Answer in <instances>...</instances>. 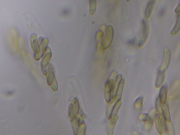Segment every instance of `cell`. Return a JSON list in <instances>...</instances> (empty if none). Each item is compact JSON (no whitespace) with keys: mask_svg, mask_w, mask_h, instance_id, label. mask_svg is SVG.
Wrapping results in <instances>:
<instances>
[{"mask_svg":"<svg viewBox=\"0 0 180 135\" xmlns=\"http://www.w3.org/2000/svg\"><path fill=\"white\" fill-rule=\"evenodd\" d=\"M162 111L163 118L167 122H171V118L169 108L167 104L166 103L163 104L162 105Z\"/></svg>","mask_w":180,"mask_h":135,"instance_id":"10","label":"cell"},{"mask_svg":"<svg viewBox=\"0 0 180 135\" xmlns=\"http://www.w3.org/2000/svg\"><path fill=\"white\" fill-rule=\"evenodd\" d=\"M30 42L31 48L34 51V54H38L40 53L41 51V48L40 47L37 35L35 34L31 35Z\"/></svg>","mask_w":180,"mask_h":135,"instance_id":"6","label":"cell"},{"mask_svg":"<svg viewBox=\"0 0 180 135\" xmlns=\"http://www.w3.org/2000/svg\"><path fill=\"white\" fill-rule=\"evenodd\" d=\"M166 77V72L158 70L157 78L155 86L156 88H159L164 82Z\"/></svg>","mask_w":180,"mask_h":135,"instance_id":"12","label":"cell"},{"mask_svg":"<svg viewBox=\"0 0 180 135\" xmlns=\"http://www.w3.org/2000/svg\"><path fill=\"white\" fill-rule=\"evenodd\" d=\"M167 88L166 85H163L160 90L159 97L160 101L162 104L166 103L167 98Z\"/></svg>","mask_w":180,"mask_h":135,"instance_id":"13","label":"cell"},{"mask_svg":"<svg viewBox=\"0 0 180 135\" xmlns=\"http://www.w3.org/2000/svg\"><path fill=\"white\" fill-rule=\"evenodd\" d=\"M140 120L144 121H151V119L150 117L146 113H143L140 115Z\"/></svg>","mask_w":180,"mask_h":135,"instance_id":"21","label":"cell"},{"mask_svg":"<svg viewBox=\"0 0 180 135\" xmlns=\"http://www.w3.org/2000/svg\"><path fill=\"white\" fill-rule=\"evenodd\" d=\"M175 12L176 13V14H180V3L178 5L177 7L176 8V9H175Z\"/></svg>","mask_w":180,"mask_h":135,"instance_id":"24","label":"cell"},{"mask_svg":"<svg viewBox=\"0 0 180 135\" xmlns=\"http://www.w3.org/2000/svg\"><path fill=\"white\" fill-rule=\"evenodd\" d=\"M74 111L73 106L72 103H70L68 108V115L69 117L71 116V115Z\"/></svg>","mask_w":180,"mask_h":135,"instance_id":"22","label":"cell"},{"mask_svg":"<svg viewBox=\"0 0 180 135\" xmlns=\"http://www.w3.org/2000/svg\"><path fill=\"white\" fill-rule=\"evenodd\" d=\"M73 109L76 114L77 115L79 113V105L78 100L77 98H75L74 101Z\"/></svg>","mask_w":180,"mask_h":135,"instance_id":"20","label":"cell"},{"mask_svg":"<svg viewBox=\"0 0 180 135\" xmlns=\"http://www.w3.org/2000/svg\"><path fill=\"white\" fill-rule=\"evenodd\" d=\"M73 120L74 122L72 124V125H73L72 128H73V132L74 135H75V133H76V135H77V133L78 132L79 128L78 121H77L75 117L73 118Z\"/></svg>","mask_w":180,"mask_h":135,"instance_id":"19","label":"cell"},{"mask_svg":"<svg viewBox=\"0 0 180 135\" xmlns=\"http://www.w3.org/2000/svg\"><path fill=\"white\" fill-rule=\"evenodd\" d=\"M162 104V103L160 101L159 97H158L156 99V103H155V108L157 112L160 114L163 113Z\"/></svg>","mask_w":180,"mask_h":135,"instance_id":"17","label":"cell"},{"mask_svg":"<svg viewBox=\"0 0 180 135\" xmlns=\"http://www.w3.org/2000/svg\"><path fill=\"white\" fill-rule=\"evenodd\" d=\"M39 40L41 46V51L38 54H35V58L36 60H39L46 53L48 44V39L47 38L39 37Z\"/></svg>","mask_w":180,"mask_h":135,"instance_id":"3","label":"cell"},{"mask_svg":"<svg viewBox=\"0 0 180 135\" xmlns=\"http://www.w3.org/2000/svg\"><path fill=\"white\" fill-rule=\"evenodd\" d=\"M143 98L140 97L136 100L134 103V108L135 109L139 110L141 109L142 105Z\"/></svg>","mask_w":180,"mask_h":135,"instance_id":"18","label":"cell"},{"mask_svg":"<svg viewBox=\"0 0 180 135\" xmlns=\"http://www.w3.org/2000/svg\"><path fill=\"white\" fill-rule=\"evenodd\" d=\"M171 59V53L169 48L165 47L163 49V57L162 63L159 70L166 72L168 69L170 64Z\"/></svg>","mask_w":180,"mask_h":135,"instance_id":"1","label":"cell"},{"mask_svg":"<svg viewBox=\"0 0 180 135\" xmlns=\"http://www.w3.org/2000/svg\"><path fill=\"white\" fill-rule=\"evenodd\" d=\"M114 80L113 79H109L106 83L105 89V98L106 101L109 103L112 98V93L113 92Z\"/></svg>","mask_w":180,"mask_h":135,"instance_id":"2","label":"cell"},{"mask_svg":"<svg viewBox=\"0 0 180 135\" xmlns=\"http://www.w3.org/2000/svg\"><path fill=\"white\" fill-rule=\"evenodd\" d=\"M155 124L157 131L159 134H162L163 133L162 123L160 117L157 114L155 116Z\"/></svg>","mask_w":180,"mask_h":135,"instance_id":"14","label":"cell"},{"mask_svg":"<svg viewBox=\"0 0 180 135\" xmlns=\"http://www.w3.org/2000/svg\"><path fill=\"white\" fill-rule=\"evenodd\" d=\"M142 35L141 40L138 44V46L140 47H142L144 45L145 43L147 40L149 33V25H148V21L145 19H143L142 21Z\"/></svg>","mask_w":180,"mask_h":135,"instance_id":"4","label":"cell"},{"mask_svg":"<svg viewBox=\"0 0 180 135\" xmlns=\"http://www.w3.org/2000/svg\"><path fill=\"white\" fill-rule=\"evenodd\" d=\"M155 4V1L154 0L150 1L148 3L145 11V19H149L151 16Z\"/></svg>","mask_w":180,"mask_h":135,"instance_id":"11","label":"cell"},{"mask_svg":"<svg viewBox=\"0 0 180 135\" xmlns=\"http://www.w3.org/2000/svg\"><path fill=\"white\" fill-rule=\"evenodd\" d=\"M90 9L89 12L91 15L95 14L97 8V0H89Z\"/></svg>","mask_w":180,"mask_h":135,"instance_id":"16","label":"cell"},{"mask_svg":"<svg viewBox=\"0 0 180 135\" xmlns=\"http://www.w3.org/2000/svg\"><path fill=\"white\" fill-rule=\"evenodd\" d=\"M180 30V14H178L176 24L171 30L170 34L172 36H174L177 34Z\"/></svg>","mask_w":180,"mask_h":135,"instance_id":"15","label":"cell"},{"mask_svg":"<svg viewBox=\"0 0 180 135\" xmlns=\"http://www.w3.org/2000/svg\"><path fill=\"white\" fill-rule=\"evenodd\" d=\"M135 43V39H130L128 42V43L130 45H133Z\"/></svg>","mask_w":180,"mask_h":135,"instance_id":"23","label":"cell"},{"mask_svg":"<svg viewBox=\"0 0 180 135\" xmlns=\"http://www.w3.org/2000/svg\"><path fill=\"white\" fill-rule=\"evenodd\" d=\"M52 53L51 52V49L50 48L48 47L47 51L45 53V56L43 59L41 66L43 73L44 74L46 75L47 73V68L46 67L47 65H48L49 62L51 60L52 57Z\"/></svg>","mask_w":180,"mask_h":135,"instance_id":"5","label":"cell"},{"mask_svg":"<svg viewBox=\"0 0 180 135\" xmlns=\"http://www.w3.org/2000/svg\"><path fill=\"white\" fill-rule=\"evenodd\" d=\"M123 76L121 74L117 76L116 78L115 81L114 83L113 92L112 93V99H115L117 96V93L120 83L122 80Z\"/></svg>","mask_w":180,"mask_h":135,"instance_id":"9","label":"cell"},{"mask_svg":"<svg viewBox=\"0 0 180 135\" xmlns=\"http://www.w3.org/2000/svg\"><path fill=\"white\" fill-rule=\"evenodd\" d=\"M10 42L12 48L15 50H16L18 46V37L17 31L14 29L11 31L9 34Z\"/></svg>","mask_w":180,"mask_h":135,"instance_id":"8","label":"cell"},{"mask_svg":"<svg viewBox=\"0 0 180 135\" xmlns=\"http://www.w3.org/2000/svg\"><path fill=\"white\" fill-rule=\"evenodd\" d=\"M118 118V115L116 114L110 118V121L108 122L107 127L106 133L107 135L113 134L114 127Z\"/></svg>","mask_w":180,"mask_h":135,"instance_id":"7","label":"cell"}]
</instances>
